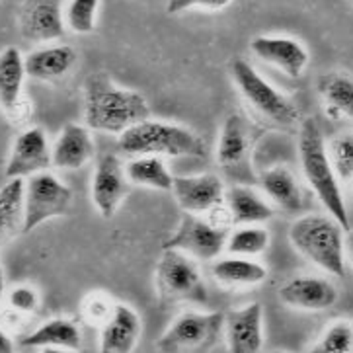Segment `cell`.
Instances as JSON below:
<instances>
[{"label": "cell", "mask_w": 353, "mask_h": 353, "mask_svg": "<svg viewBox=\"0 0 353 353\" xmlns=\"http://www.w3.org/2000/svg\"><path fill=\"white\" fill-rule=\"evenodd\" d=\"M150 117L147 98L137 90L121 88L105 74H92L84 86V121L88 129L121 135Z\"/></svg>", "instance_id": "6da1fadb"}, {"label": "cell", "mask_w": 353, "mask_h": 353, "mask_svg": "<svg viewBox=\"0 0 353 353\" xmlns=\"http://www.w3.org/2000/svg\"><path fill=\"white\" fill-rule=\"evenodd\" d=\"M299 160H301V170H303L308 188L319 197V201L328 211V215L334 216L347 230L350 213H347L342 188H340V178L332 166L328 145L324 141L320 125L312 117L301 121Z\"/></svg>", "instance_id": "7a4b0ae2"}, {"label": "cell", "mask_w": 353, "mask_h": 353, "mask_svg": "<svg viewBox=\"0 0 353 353\" xmlns=\"http://www.w3.org/2000/svg\"><path fill=\"white\" fill-rule=\"evenodd\" d=\"M117 148L129 159L133 157H174L205 159L207 145L190 127L159 119H145L117 137Z\"/></svg>", "instance_id": "3957f363"}, {"label": "cell", "mask_w": 353, "mask_h": 353, "mask_svg": "<svg viewBox=\"0 0 353 353\" xmlns=\"http://www.w3.org/2000/svg\"><path fill=\"white\" fill-rule=\"evenodd\" d=\"M345 228L330 215L299 216L289 228V242L303 258L334 277L345 275Z\"/></svg>", "instance_id": "277c9868"}, {"label": "cell", "mask_w": 353, "mask_h": 353, "mask_svg": "<svg viewBox=\"0 0 353 353\" xmlns=\"http://www.w3.org/2000/svg\"><path fill=\"white\" fill-rule=\"evenodd\" d=\"M230 77L236 90L242 94V98L250 103L252 110H256L263 119L279 127H293L299 123L301 114L293 100H289L283 92H279L272 82L263 79L246 59L232 61Z\"/></svg>", "instance_id": "5b68a950"}, {"label": "cell", "mask_w": 353, "mask_h": 353, "mask_svg": "<svg viewBox=\"0 0 353 353\" xmlns=\"http://www.w3.org/2000/svg\"><path fill=\"white\" fill-rule=\"evenodd\" d=\"M225 334L223 312H183L157 340L160 353H209Z\"/></svg>", "instance_id": "8992f818"}, {"label": "cell", "mask_w": 353, "mask_h": 353, "mask_svg": "<svg viewBox=\"0 0 353 353\" xmlns=\"http://www.w3.org/2000/svg\"><path fill=\"white\" fill-rule=\"evenodd\" d=\"M72 205V190L51 172H39L23 180L22 232L30 234L49 219L69 213Z\"/></svg>", "instance_id": "52a82bcc"}, {"label": "cell", "mask_w": 353, "mask_h": 353, "mask_svg": "<svg viewBox=\"0 0 353 353\" xmlns=\"http://www.w3.org/2000/svg\"><path fill=\"white\" fill-rule=\"evenodd\" d=\"M157 289L160 299L166 301L203 303L207 296L197 260L170 248H162V256L157 263Z\"/></svg>", "instance_id": "ba28073f"}, {"label": "cell", "mask_w": 353, "mask_h": 353, "mask_svg": "<svg viewBox=\"0 0 353 353\" xmlns=\"http://www.w3.org/2000/svg\"><path fill=\"white\" fill-rule=\"evenodd\" d=\"M227 240L228 230L225 227L207 223L199 215L183 213L176 232L164 242L162 248L183 252L194 260L211 262L227 250Z\"/></svg>", "instance_id": "9c48e42d"}, {"label": "cell", "mask_w": 353, "mask_h": 353, "mask_svg": "<svg viewBox=\"0 0 353 353\" xmlns=\"http://www.w3.org/2000/svg\"><path fill=\"white\" fill-rule=\"evenodd\" d=\"M129 192L125 164L117 154H103L98 160L90 182V197L94 209L103 219H112L121 207Z\"/></svg>", "instance_id": "30bf717a"}, {"label": "cell", "mask_w": 353, "mask_h": 353, "mask_svg": "<svg viewBox=\"0 0 353 353\" xmlns=\"http://www.w3.org/2000/svg\"><path fill=\"white\" fill-rule=\"evenodd\" d=\"M51 166L53 157L46 131L41 127H30L14 141L4 176L8 180H28L30 176L49 170Z\"/></svg>", "instance_id": "8fae6325"}, {"label": "cell", "mask_w": 353, "mask_h": 353, "mask_svg": "<svg viewBox=\"0 0 353 353\" xmlns=\"http://www.w3.org/2000/svg\"><path fill=\"white\" fill-rule=\"evenodd\" d=\"M250 51L265 65L281 70L289 79H299L308 67L307 46L291 35L263 34L250 41Z\"/></svg>", "instance_id": "7c38bea8"}, {"label": "cell", "mask_w": 353, "mask_h": 353, "mask_svg": "<svg viewBox=\"0 0 353 353\" xmlns=\"http://www.w3.org/2000/svg\"><path fill=\"white\" fill-rule=\"evenodd\" d=\"M18 23L23 37L34 43L55 41L67 32L61 0H23Z\"/></svg>", "instance_id": "4fadbf2b"}, {"label": "cell", "mask_w": 353, "mask_h": 353, "mask_svg": "<svg viewBox=\"0 0 353 353\" xmlns=\"http://www.w3.org/2000/svg\"><path fill=\"white\" fill-rule=\"evenodd\" d=\"M172 194L183 213L203 215L225 201V183L216 174H195L174 178Z\"/></svg>", "instance_id": "5bb4252c"}, {"label": "cell", "mask_w": 353, "mask_h": 353, "mask_svg": "<svg viewBox=\"0 0 353 353\" xmlns=\"http://www.w3.org/2000/svg\"><path fill=\"white\" fill-rule=\"evenodd\" d=\"M338 287L316 275H299L279 287V301L287 307L307 312L328 310L338 303Z\"/></svg>", "instance_id": "9a60e30c"}, {"label": "cell", "mask_w": 353, "mask_h": 353, "mask_svg": "<svg viewBox=\"0 0 353 353\" xmlns=\"http://www.w3.org/2000/svg\"><path fill=\"white\" fill-rule=\"evenodd\" d=\"M228 353H260L263 347V308L250 303L225 316Z\"/></svg>", "instance_id": "2e32d148"}, {"label": "cell", "mask_w": 353, "mask_h": 353, "mask_svg": "<svg viewBox=\"0 0 353 353\" xmlns=\"http://www.w3.org/2000/svg\"><path fill=\"white\" fill-rule=\"evenodd\" d=\"M143 332L139 312L125 303H115L112 314L102 324L100 353H133Z\"/></svg>", "instance_id": "e0dca14e"}, {"label": "cell", "mask_w": 353, "mask_h": 353, "mask_svg": "<svg viewBox=\"0 0 353 353\" xmlns=\"http://www.w3.org/2000/svg\"><path fill=\"white\" fill-rule=\"evenodd\" d=\"M53 166L59 170H80L94 159L90 129L80 123H67L51 147Z\"/></svg>", "instance_id": "ac0fdd59"}, {"label": "cell", "mask_w": 353, "mask_h": 353, "mask_svg": "<svg viewBox=\"0 0 353 353\" xmlns=\"http://www.w3.org/2000/svg\"><path fill=\"white\" fill-rule=\"evenodd\" d=\"M77 51L70 46H43L26 57V72L34 80H59L77 65Z\"/></svg>", "instance_id": "d6986e66"}, {"label": "cell", "mask_w": 353, "mask_h": 353, "mask_svg": "<svg viewBox=\"0 0 353 353\" xmlns=\"http://www.w3.org/2000/svg\"><path fill=\"white\" fill-rule=\"evenodd\" d=\"M260 188L270 203L287 213H296L303 207V190L295 174L287 166H270L260 174Z\"/></svg>", "instance_id": "ffe728a7"}, {"label": "cell", "mask_w": 353, "mask_h": 353, "mask_svg": "<svg viewBox=\"0 0 353 353\" xmlns=\"http://www.w3.org/2000/svg\"><path fill=\"white\" fill-rule=\"evenodd\" d=\"M234 225H263L274 216V207L265 195L248 185H234L225 195Z\"/></svg>", "instance_id": "44dd1931"}, {"label": "cell", "mask_w": 353, "mask_h": 353, "mask_svg": "<svg viewBox=\"0 0 353 353\" xmlns=\"http://www.w3.org/2000/svg\"><path fill=\"white\" fill-rule=\"evenodd\" d=\"M26 57L18 47H4L0 51V108L4 112H16L20 105L26 82Z\"/></svg>", "instance_id": "7402d4cb"}, {"label": "cell", "mask_w": 353, "mask_h": 353, "mask_svg": "<svg viewBox=\"0 0 353 353\" xmlns=\"http://www.w3.org/2000/svg\"><path fill=\"white\" fill-rule=\"evenodd\" d=\"M211 275L227 287H254L268 279V270L256 258L230 254L227 258H216Z\"/></svg>", "instance_id": "603a6c76"}, {"label": "cell", "mask_w": 353, "mask_h": 353, "mask_svg": "<svg viewBox=\"0 0 353 353\" xmlns=\"http://www.w3.org/2000/svg\"><path fill=\"white\" fill-rule=\"evenodd\" d=\"M82 343L80 328L69 319H51L22 338L23 347H63L79 352Z\"/></svg>", "instance_id": "cb8c5ba5"}, {"label": "cell", "mask_w": 353, "mask_h": 353, "mask_svg": "<svg viewBox=\"0 0 353 353\" xmlns=\"http://www.w3.org/2000/svg\"><path fill=\"white\" fill-rule=\"evenodd\" d=\"M248 147H250V139H248L244 121L239 115H228L221 127L219 141H216L215 159L219 166H223V168L239 166L246 157Z\"/></svg>", "instance_id": "d4e9b609"}, {"label": "cell", "mask_w": 353, "mask_h": 353, "mask_svg": "<svg viewBox=\"0 0 353 353\" xmlns=\"http://www.w3.org/2000/svg\"><path fill=\"white\" fill-rule=\"evenodd\" d=\"M319 90L330 117L353 121V77L345 72H328L320 79Z\"/></svg>", "instance_id": "484cf974"}, {"label": "cell", "mask_w": 353, "mask_h": 353, "mask_svg": "<svg viewBox=\"0 0 353 353\" xmlns=\"http://www.w3.org/2000/svg\"><path fill=\"white\" fill-rule=\"evenodd\" d=\"M125 174L133 185L157 192H172L174 188V176L160 157H133L125 164Z\"/></svg>", "instance_id": "4316f807"}, {"label": "cell", "mask_w": 353, "mask_h": 353, "mask_svg": "<svg viewBox=\"0 0 353 353\" xmlns=\"http://www.w3.org/2000/svg\"><path fill=\"white\" fill-rule=\"evenodd\" d=\"M23 180H8L0 188V246L22 232Z\"/></svg>", "instance_id": "83f0119b"}, {"label": "cell", "mask_w": 353, "mask_h": 353, "mask_svg": "<svg viewBox=\"0 0 353 353\" xmlns=\"http://www.w3.org/2000/svg\"><path fill=\"white\" fill-rule=\"evenodd\" d=\"M270 230L262 225H240L232 232H228L227 252L234 256L256 258L270 246Z\"/></svg>", "instance_id": "f1b7e54d"}, {"label": "cell", "mask_w": 353, "mask_h": 353, "mask_svg": "<svg viewBox=\"0 0 353 353\" xmlns=\"http://www.w3.org/2000/svg\"><path fill=\"white\" fill-rule=\"evenodd\" d=\"M308 353H353V322H332Z\"/></svg>", "instance_id": "f546056e"}, {"label": "cell", "mask_w": 353, "mask_h": 353, "mask_svg": "<svg viewBox=\"0 0 353 353\" xmlns=\"http://www.w3.org/2000/svg\"><path fill=\"white\" fill-rule=\"evenodd\" d=\"M102 0H69L65 6V23L72 34L86 35L96 30Z\"/></svg>", "instance_id": "4dcf8cb0"}, {"label": "cell", "mask_w": 353, "mask_h": 353, "mask_svg": "<svg viewBox=\"0 0 353 353\" xmlns=\"http://www.w3.org/2000/svg\"><path fill=\"white\" fill-rule=\"evenodd\" d=\"M330 160L338 178L347 182L353 178V131L342 133L336 139H332L328 145Z\"/></svg>", "instance_id": "1f68e13d"}, {"label": "cell", "mask_w": 353, "mask_h": 353, "mask_svg": "<svg viewBox=\"0 0 353 353\" xmlns=\"http://www.w3.org/2000/svg\"><path fill=\"white\" fill-rule=\"evenodd\" d=\"M232 4V0H166V12L172 16L192 10L219 12Z\"/></svg>", "instance_id": "d6a6232c"}, {"label": "cell", "mask_w": 353, "mask_h": 353, "mask_svg": "<svg viewBox=\"0 0 353 353\" xmlns=\"http://www.w3.org/2000/svg\"><path fill=\"white\" fill-rule=\"evenodd\" d=\"M8 305L20 314H34L39 307V295L30 285H18L8 293Z\"/></svg>", "instance_id": "836d02e7"}, {"label": "cell", "mask_w": 353, "mask_h": 353, "mask_svg": "<svg viewBox=\"0 0 353 353\" xmlns=\"http://www.w3.org/2000/svg\"><path fill=\"white\" fill-rule=\"evenodd\" d=\"M115 303H110V299L105 295H90L84 303V312L90 320H96V322H105L108 316L112 314Z\"/></svg>", "instance_id": "e575fe53"}, {"label": "cell", "mask_w": 353, "mask_h": 353, "mask_svg": "<svg viewBox=\"0 0 353 353\" xmlns=\"http://www.w3.org/2000/svg\"><path fill=\"white\" fill-rule=\"evenodd\" d=\"M0 353H14V343L2 326H0Z\"/></svg>", "instance_id": "d590c367"}, {"label": "cell", "mask_w": 353, "mask_h": 353, "mask_svg": "<svg viewBox=\"0 0 353 353\" xmlns=\"http://www.w3.org/2000/svg\"><path fill=\"white\" fill-rule=\"evenodd\" d=\"M345 258L353 265V228H347V232H345Z\"/></svg>", "instance_id": "8d00e7d4"}, {"label": "cell", "mask_w": 353, "mask_h": 353, "mask_svg": "<svg viewBox=\"0 0 353 353\" xmlns=\"http://www.w3.org/2000/svg\"><path fill=\"white\" fill-rule=\"evenodd\" d=\"M4 291H6V277H4V270L0 265V305H2V299H4Z\"/></svg>", "instance_id": "74e56055"}, {"label": "cell", "mask_w": 353, "mask_h": 353, "mask_svg": "<svg viewBox=\"0 0 353 353\" xmlns=\"http://www.w3.org/2000/svg\"><path fill=\"white\" fill-rule=\"evenodd\" d=\"M43 353H74L72 350H63V347H46Z\"/></svg>", "instance_id": "f35d334b"}, {"label": "cell", "mask_w": 353, "mask_h": 353, "mask_svg": "<svg viewBox=\"0 0 353 353\" xmlns=\"http://www.w3.org/2000/svg\"><path fill=\"white\" fill-rule=\"evenodd\" d=\"M272 353H287V352H272Z\"/></svg>", "instance_id": "ab89813d"}, {"label": "cell", "mask_w": 353, "mask_h": 353, "mask_svg": "<svg viewBox=\"0 0 353 353\" xmlns=\"http://www.w3.org/2000/svg\"><path fill=\"white\" fill-rule=\"evenodd\" d=\"M0 4H2V2H0Z\"/></svg>", "instance_id": "60d3db41"}]
</instances>
